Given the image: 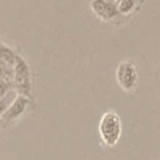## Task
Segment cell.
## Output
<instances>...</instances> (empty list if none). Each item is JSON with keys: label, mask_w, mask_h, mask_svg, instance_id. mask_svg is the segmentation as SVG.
<instances>
[{"label": "cell", "mask_w": 160, "mask_h": 160, "mask_svg": "<svg viewBox=\"0 0 160 160\" xmlns=\"http://www.w3.org/2000/svg\"><path fill=\"white\" fill-rule=\"evenodd\" d=\"M120 119L115 112H105L100 120L99 124V131L100 135L106 145H115L116 141L119 140L121 126H120Z\"/></svg>", "instance_id": "obj_1"}, {"label": "cell", "mask_w": 160, "mask_h": 160, "mask_svg": "<svg viewBox=\"0 0 160 160\" xmlns=\"http://www.w3.org/2000/svg\"><path fill=\"white\" fill-rule=\"evenodd\" d=\"M14 79L18 91L24 96L28 95L30 91V75L25 60L21 59L20 56L16 58L14 65Z\"/></svg>", "instance_id": "obj_2"}, {"label": "cell", "mask_w": 160, "mask_h": 160, "mask_svg": "<svg viewBox=\"0 0 160 160\" xmlns=\"http://www.w3.org/2000/svg\"><path fill=\"white\" fill-rule=\"evenodd\" d=\"M26 105H28V99L24 95L16 96L15 100L11 102V105L6 109V111L0 116L2 122H4V125L9 124L10 121H12L15 119H18L24 112V110L26 109Z\"/></svg>", "instance_id": "obj_3"}, {"label": "cell", "mask_w": 160, "mask_h": 160, "mask_svg": "<svg viewBox=\"0 0 160 160\" xmlns=\"http://www.w3.org/2000/svg\"><path fill=\"white\" fill-rule=\"evenodd\" d=\"M118 80L125 89H131L136 81V71L132 64L122 62L118 69Z\"/></svg>", "instance_id": "obj_4"}, {"label": "cell", "mask_w": 160, "mask_h": 160, "mask_svg": "<svg viewBox=\"0 0 160 160\" xmlns=\"http://www.w3.org/2000/svg\"><path fill=\"white\" fill-rule=\"evenodd\" d=\"M16 58L18 55L6 45L4 44H0V60L6 64L8 66H14L15 65V61H16Z\"/></svg>", "instance_id": "obj_5"}, {"label": "cell", "mask_w": 160, "mask_h": 160, "mask_svg": "<svg viewBox=\"0 0 160 160\" xmlns=\"http://www.w3.org/2000/svg\"><path fill=\"white\" fill-rule=\"evenodd\" d=\"M15 98H16V91L15 90H10L2 98H0V116L6 111V109L11 105V102L15 100Z\"/></svg>", "instance_id": "obj_6"}, {"label": "cell", "mask_w": 160, "mask_h": 160, "mask_svg": "<svg viewBox=\"0 0 160 160\" xmlns=\"http://www.w3.org/2000/svg\"><path fill=\"white\" fill-rule=\"evenodd\" d=\"M11 89V81L6 78H0V98H2Z\"/></svg>", "instance_id": "obj_7"}, {"label": "cell", "mask_w": 160, "mask_h": 160, "mask_svg": "<svg viewBox=\"0 0 160 160\" xmlns=\"http://www.w3.org/2000/svg\"><path fill=\"white\" fill-rule=\"evenodd\" d=\"M14 71L11 70V66H8V65H0V78H6V79H10L12 76Z\"/></svg>", "instance_id": "obj_8"}, {"label": "cell", "mask_w": 160, "mask_h": 160, "mask_svg": "<svg viewBox=\"0 0 160 160\" xmlns=\"http://www.w3.org/2000/svg\"><path fill=\"white\" fill-rule=\"evenodd\" d=\"M4 126V122H2V120H1V118H0V128H2Z\"/></svg>", "instance_id": "obj_9"}]
</instances>
